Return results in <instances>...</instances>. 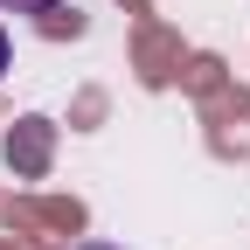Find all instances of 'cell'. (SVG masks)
Segmentation results:
<instances>
[{
    "instance_id": "cell-1",
    "label": "cell",
    "mask_w": 250,
    "mask_h": 250,
    "mask_svg": "<svg viewBox=\"0 0 250 250\" xmlns=\"http://www.w3.org/2000/svg\"><path fill=\"white\" fill-rule=\"evenodd\" d=\"M62 0H0V14H56Z\"/></svg>"
},
{
    "instance_id": "cell-2",
    "label": "cell",
    "mask_w": 250,
    "mask_h": 250,
    "mask_svg": "<svg viewBox=\"0 0 250 250\" xmlns=\"http://www.w3.org/2000/svg\"><path fill=\"white\" fill-rule=\"evenodd\" d=\"M0 77H7V28H0Z\"/></svg>"
},
{
    "instance_id": "cell-3",
    "label": "cell",
    "mask_w": 250,
    "mask_h": 250,
    "mask_svg": "<svg viewBox=\"0 0 250 250\" xmlns=\"http://www.w3.org/2000/svg\"><path fill=\"white\" fill-rule=\"evenodd\" d=\"M83 250H104V243H83Z\"/></svg>"
}]
</instances>
